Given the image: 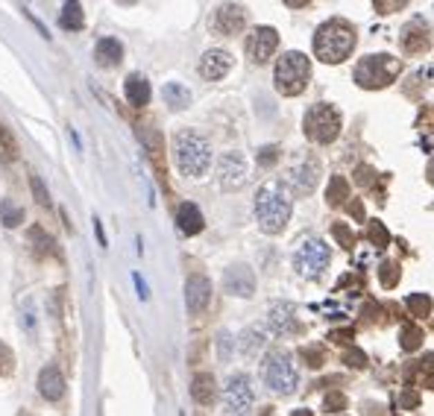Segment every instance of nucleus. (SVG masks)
<instances>
[{"label": "nucleus", "instance_id": "1", "mask_svg": "<svg viewBox=\"0 0 434 416\" xmlns=\"http://www.w3.org/2000/svg\"><path fill=\"white\" fill-rule=\"evenodd\" d=\"M291 208H293L291 193L284 191L279 182L264 185L255 197V223H258V229L267 231V235H279L291 220Z\"/></svg>", "mask_w": 434, "mask_h": 416}, {"label": "nucleus", "instance_id": "2", "mask_svg": "<svg viewBox=\"0 0 434 416\" xmlns=\"http://www.w3.org/2000/svg\"><path fill=\"white\" fill-rule=\"evenodd\" d=\"M352 47H355V30L343 18L323 23L314 35V56L326 65H341L343 59H350Z\"/></svg>", "mask_w": 434, "mask_h": 416}, {"label": "nucleus", "instance_id": "3", "mask_svg": "<svg viewBox=\"0 0 434 416\" xmlns=\"http://www.w3.org/2000/svg\"><path fill=\"white\" fill-rule=\"evenodd\" d=\"M173 155L182 176H203L212 167V144L197 132H179L173 138Z\"/></svg>", "mask_w": 434, "mask_h": 416}, {"label": "nucleus", "instance_id": "4", "mask_svg": "<svg viewBox=\"0 0 434 416\" xmlns=\"http://www.w3.org/2000/svg\"><path fill=\"white\" fill-rule=\"evenodd\" d=\"M308 79H311V59L300 50H291L284 53L279 62H276V70H273V82H276V91L284 94V97H296L305 91Z\"/></svg>", "mask_w": 434, "mask_h": 416}, {"label": "nucleus", "instance_id": "5", "mask_svg": "<svg viewBox=\"0 0 434 416\" xmlns=\"http://www.w3.org/2000/svg\"><path fill=\"white\" fill-rule=\"evenodd\" d=\"M402 70V62L393 59L388 53H379V56H364L355 68V82L361 88H384L390 85Z\"/></svg>", "mask_w": 434, "mask_h": 416}, {"label": "nucleus", "instance_id": "6", "mask_svg": "<svg viewBox=\"0 0 434 416\" xmlns=\"http://www.w3.org/2000/svg\"><path fill=\"white\" fill-rule=\"evenodd\" d=\"M302 126H305V135L314 144H332L341 135V112L329 103H317L305 112Z\"/></svg>", "mask_w": 434, "mask_h": 416}, {"label": "nucleus", "instance_id": "7", "mask_svg": "<svg viewBox=\"0 0 434 416\" xmlns=\"http://www.w3.org/2000/svg\"><path fill=\"white\" fill-rule=\"evenodd\" d=\"M264 384L276 396H291L296 390V366L288 352H270L264 363Z\"/></svg>", "mask_w": 434, "mask_h": 416}, {"label": "nucleus", "instance_id": "8", "mask_svg": "<svg viewBox=\"0 0 434 416\" xmlns=\"http://www.w3.org/2000/svg\"><path fill=\"white\" fill-rule=\"evenodd\" d=\"M329 261H332L329 247L320 238H305L293 252V267L302 276H320L329 267Z\"/></svg>", "mask_w": 434, "mask_h": 416}, {"label": "nucleus", "instance_id": "9", "mask_svg": "<svg viewBox=\"0 0 434 416\" xmlns=\"http://www.w3.org/2000/svg\"><path fill=\"white\" fill-rule=\"evenodd\" d=\"M253 384L246 375H232L226 381V390H223V408H226L229 416H250L253 410Z\"/></svg>", "mask_w": 434, "mask_h": 416}, {"label": "nucleus", "instance_id": "10", "mask_svg": "<svg viewBox=\"0 0 434 416\" xmlns=\"http://www.w3.org/2000/svg\"><path fill=\"white\" fill-rule=\"evenodd\" d=\"M276 47H279V32L273 27H258L250 35V41H246V53H250L255 65H264L267 59L276 53Z\"/></svg>", "mask_w": 434, "mask_h": 416}, {"label": "nucleus", "instance_id": "11", "mask_svg": "<svg viewBox=\"0 0 434 416\" xmlns=\"http://www.w3.org/2000/svg\"><path fill=\"white\" fill-rule=\"evenodd\" d=\"M246 176V162L241 153H223L220 162H217V182L223 191H232L238 188Z\"/></svg>", "mask_w": 434, "mask_h": 416}, {"label": "nucleus", "instance_id": "12", "mask_svg": "<svg viewBox=\"0 0 434 416\" xmlns=\"http://www.w3.org/2000/svg\"><path fill=\"white\" fill-rule=\"evenodd\" d=\"M223 287H226V293H232V296L246 299V296H253L255 293V276H253L250 267H244V264L229 267L226 276H223Z\"/></svg>", "mask_w": 434, "mask_h": 416}, {"label": "nucleus", "instance_id": "13", "mask_svg": "<svg viewBox=\"0 0 434 416\" xmlns=\"http://www.w3.org/2000/svg\"><path fill=\"white\" fill-rule=\"evenodd\" d=\"M212 302V281L206 276H191L188 285H185V305H188L191 314L206 311V305Z\"/></svg>", "mask_w": 434, "mask_h": 416}, {"label": "nucleus", "instance_id": "14", "mask_svg": "<svg viewBox=\"0 0 434 416\" xmlns=\"http://www.w3.org/2000/svg\"><path fill=\"white\" fill-rule=\"evenodd\" d=\"M317 176H320V167L314 158H302L291 167V188L296 193H311L317 188Z\"/></svg>", "mask_w": 434, "mask_h": 416}, {"label": "nucleus", "instance_id": "15", "mask_svg": "<svg viewBox=\"0 0 434 416\" xmlns=\"http://www.w3.org/2000/svg\"><path fill=\"white\" fill-rule=\"evenodd\" d=\"M229 68H232V56L226 53V50H208L203 59H200V73H203V79H208V82H217V79H223L229 73Z\"/></svg>", "mask_w": 434, "mask_h": 416}, {"label": "nucleus", "instance_id": "16", "mask_svg": "<svg viewBox=\"0 0 434 416\" xmlns=\"http://www.w3.org/2000/svg\"><path fill=\"white\" fill-rule=\"evenodd\" d=\"M293 305L291 302H282V305H273V311H270V328L276 334H293V332H300V323H296V316H293Z\"/></svg>", "mask_w": 434, "mask_h": 416}, {"label": "nucleus", "instance_id": "17", "mask_svg": "<svg viewBox=\"0 0 434 416\" xmlns=\"http://www.w3.org/2000/svg\"><path fill=\"white\" fill-rule=\"evenodd\" d=\"M39 393L47 401H59L62 396H65V378H62V372L56 370V366H44V370L39 372Z\"/></svg>", "mask_w": 434, "mask_h": 416}, {"label": "nucleus", "instance_id": "18", "mask_svg": "<svg viewBox=\"0 0 434 416\" xmlns=\"http://www.w3.org/2000/svg\"><path fill=\"white\" fill-rule=\"evenodd\" d=\"M244 23H246L244 9L229 3V6H220L215 27H217V32H223V35H238V32L244 30Z\"/></svg>", "mask_w": 434, "mask_h": 416}, {"label": "nucleus", "instance_id": "19", "mask_svg": "<svg viewBox=\"0 0 434 416\" xmlns=\"http://www.w3.org/2000/svg\"><path fill=\"white\" fill-rule=\"evenodd\" d=\"M191 396L197 405L203 408H212L215 399H217V387H215V375L212 372H197L194 381H191Z\"/></svg>", "mask_w": 434, "mask_h": 416}, {"label": "nucleus", "instance_id": "20", "mask_svg": "<svg viewBox=\"0 0 434 416\" xmlns=\"http://www.w3.org/2000/svg\"><path fill=\"white\" fill-rule=\"evenodd\" d=\"M428 44H431V39H428V27H426V23H419V21L408 23L405 32H402L405 53H423V50H428Z\"/></svg>", "mask_w": 434, "mask_h": 416}, {"label": "nucleus", "instance_id": "21", "mask_svg": "<svg viewBox=\"0 0 434 416\" xmlns=\"http://www.w3.org/2000/svg\"><path fill=\"white\" fill-rule=\"evenodd\" d=\"M177 223H179V231L182 235H200L206 220L200 214V208H197L194 202H182L179 211H177Z\"/></svg>", "mask_w": 434, "mask_h": 416}, {"label": "nucleus", "instance_id": "22", "mask_svg": "<svg viewBox=\"0 0 434 416\" xmlns=\"http://www.w3.org/2000/svg\"><path fill=\"white\" fill-rule=\"evenodd\" d=\"M264 343H267V332L264 328H258V325L244 328L241 337H238V349L246 354V358H255V354L264 349Z\"/></svg>", "mask_w": 434, "mask_h": 416}, {"label": "nucleus", "instance_id": "23", "mask_svg": "<svg viewBox=\"0 0 434 416\" xmlns=\"http://www.w3.org/2000/svg\"><path fill=\"white\" fill-rule=\"evenodd\" d=\"M94 56H97V65L100 68H111L123 59V47H120L118 39H100L94 47Z\"/></svg>", "mask_w": 434, "mask_h": 416}, {"label": "nucleus", "instance_id": "24", "mask_svg": "<svg viewBox=\"0 0 434 416\" xmlns=\"http://www.w3.org/2000/svg\"><path fill=\"white\" fill-rule=\"evenodd\" d=\"M127 100L132 106H147L150 103V82H147L141 73H132L127 79Z\"/></svg>", "mask_w": 434, "mask_h": 416}, {"label": "nucleus", "instance_id": "25", "mask_svg": "<svg viewBox=\"0 0 434 416\" xmlns=\"http://www.w3.org/2000/svg\"><path fill=\"white\" fill-rule=\"evenodd\" d=\"M59 23H62V30H82V27H85L82 6H80V3H65V6H62Z\"/></svg>", "mask_w": 434, "mask_h": 416}, {"label": "nucleus", "instance_id": "26", "mask_svg": "<svg viewBox=\"0 0 434 416\" xmlns=\"http://www.w3.org/2000/svg\"><path fill=\"white\" fill-rule=\"evenodd\" d=\"M343 200H350V182H346L343 176H332L329 191H326V202L329 205H343Z\"/></svg>", "mask_w": 434, "mask_h": 416}, {"label": "nucleus", "instance_id": "27", "mask_svg": "<svg viewBox=\"0 0 434 416\" xmlns=\"http://www.w3.org/2000/svg\"><path fill=\"white\" fill-rule=\"evenodd\" d=\"M0 223H3L6 229H15L24 223V208H18L12 200H3L0 202Z\"/></svg>", "mask_w": 434, "mask_h": 416}, {"label": "nucleus", "instance_id": "28", "mask_svg": "<svg viewBox=\"0 0 434 416\" xmlns=\"http://www.w3.org/2000/svg\"><path fill=\"white\" fill-rule=\"evenodd\" d=\"M423 328L419 325H411V323H405L402 325V334H399V340H402V349L405 352H414V349H419L423 346Z\"/></svg>", "mask_w": 434, "mask_h": 416}, {"label": "nucleus", "instance_id": "29", "mask_svg": "<svg viewBox=\"0 0 434 416\" xmlns=\"http://www.w3.org/2000/svg\"><path fill=\"white\" fill-rule=\"evenodd\" d=\"M165 100L173 108H185V106H188V100H191V94H188V88H182L179 82H168L165 85Z\"/></svg>", "mask_w": 434, "mask_h": 416}, {"label": "nucleus", "instance_id": "30", "mask_svg": "<svg viewBox=\"0 0 434 416\" xmlns=\"http://www.w3.org/2000/svg\"><path fill=\"white\" fill-rule=\"evenodd\" d=\"M141 141L147 144V150H150L153 164L159 167V173H162V138H159V132L144 129V132H141Z\"/></svg>", "mask_w": 434, "mask_h": 416}, {"label": "nucleus", "instance_id": "31", "mask_svg": "<svg viewBox=\"0 0 434 416\" xmlns=\"http://www.w3.org/2000/svg\"><path fill=\"white\" fill-rule=\"evenodd\" d=\"M367 238H370V243H373L376 249H384L390 243V235H388V229H384V223H379V220H373L370 223V229H367Z\"/></svg>", "mask_w": 434, "mask_h": 416}, {"label": "nucleus", "instance_id": "32", "mask_svg": "<svg viewBox=\"0 0 434 416\" xmlns=\"http://www.w3.org/2000/svg\"><path fill=\"white\" fill-rule=\"evenodd\" d=\"M408 308H411L414 316H428L431 299L426 296V293H411V296H408Z\"/></svg>", "mask_w": 434, "mask_h": 416}, {"label": "nucleus", "instance_id": "33", "mask_svg": "<svg viewBox=\"0 0 434 416\" xmlns=\"http://www.w3.org/2000/svg\"><path fill=\"white\" fill-rule=\"evenodd\" d=\"M332 235L338 238V243H341L343 249H352V247H355V235H352V229H350V226L334 223V226H332Z\"/></svg>", "mask_w": 434, "mask_h": 416}, {"label": "nucleus", "instance_id": "34", "mask_svg": "<svg viewBox=\"0 0 434 416\" xmlns=\"http://www.w3.org/2000/svg\"><path fill=\"white\" fill-rule=\"evenodd\" d=\"M379 276H381V285H384V287H393L396 281H399V264L384 261V264H381V270H379Z\"/></svg>", "mask_w": 434, "mask_h": 416}, {"label": "nucleus", "instance_id": "35", "mask_svg": "<svg viewBox=\"0 0 434 416\" xmlns=\"http://www.w3.org/2000/svg\"><path fill=\"white\" fill-rule=\"evenodd\" d=\"M300 358L311 366V370H317V366H323V349H320V346H308V349L300 352Z\"/></svg>", "mask_w": 434, "mask_h": 416}, {"label": "nucleus", "instance_id": "36", "mask_svg": "<svg viewBox=\"0 0 434 416\" xmlns=\"http://www.w3.org/2000/svg\"><path fill=\"white\" fill-rule=\"evenodd\" d=\"M12 370H15V354L6 343H0V375H12Z\"/></svg>", "mask_w": 434, "mask_h": 416}, {"label": "nucleus", "instance_id": "37", "mask_svg": "<svg viewBox=\"0 0 434 416\" xmlns=\"http://www.w3.org/2000/svg\"><path fill=\"white\" fill-rule=\"evenodd\" d=\"M30 185H33V193H35V202L39 205H47L51 202V197H47V188H44V182H42V176H30Z\"/></svg>", "mask_w": 434, "mask_h": 416}, {"label": "nucleus", "instance_id": "38", "mask_svg": "<svg viewBox=\"0 0 434 416\" xmlns=\"http://www.w3.org/2000/svg\"><path fill=\"white\" fill-rule=\"evenodd\" d=\"M276 158H279V146L267 144V146H262V150H258V164H262V167L276 164Z\"/></svg>", "mask_w": 434, "mask_h": 416}, {"label": "nucleus", "instance_id": "39", "mask_svg": "<svg viewBox=\"0 0 434 416\" xmlns=\"http://www.w3.org/2000/svg\"><path fill=\"white\" fill-rule=\"evenodd\" d=\"M346 408V396L343 393H329L326 396V413H338Z\"/></svg>", "mask_w": 434, "mask_h": 416}, {"label": "nucleus", "instance_id": "40", "mask_svg": "<svg viewBox=\"0 0 434 416\" xmlns=\"http://www.w3.org/2000/svg\"><path fill=\"white\" fill-rule=\"evenodd\" d=\"M346 363L355 366V370H364V366H367V354L361 349H350V352H346Z\"/></svg>", "mask_w": 434, "mask_h": 416}, {"label": "nucleus", "instance_id": "41", "mask_svg": "<svg viewBox=\"0 0 434 416\" xmlns=\"http://www.w3.org/2000/svg\"><path fill=\"white\" fill-rule=\"evenodd\" d=\"M0 144H3V150H6V158L12 162V158H15V141H12V135H9V129L6 126H0Z\"/></svg>", "mask_w": 434, "mask_h": 416}, {"label": "nucleus", "instance_id": "42", "mask_svg": "<svg viewBox=\"0 0 434 416\" xmlns=\"http://www.w3.org/2000/svg\"><path fill=\"white\" fill-rule=\"evenodd\" d=\"M355 176H358V182H361V185H370V182H373V176H376V170L367 167V164H361V167L355 170Z\"/></svg>", "mask_w": 434, "mask_h": 416}, {"label": "nucleus", "instance_id": "43", "mask_svg": "<svg viewBox=\"0 0 434 416\" xmlns=\"http://www.w3.org/2000/svg\"><path fill=\"white\" fill-rule=\"evenodd\" d=\"M402 405H405V408H417V405H419L417 390H405V393H402Z\"/></svg>", "mask_w": 434, "mask_h": 416}, {"label": "nucleus", "instance_id": "44", "mask_svg": "<svg viewBox=\"0 0 434 416\" xmlns=\"http://www.w3.org/2000/svg\"><path fill=\"white\" fill-rule=\"evenodd\" d=\"M329 337L334 340V343H352V332H350V328H346V332H332Z\"/></svg>", "mask_w": 434, "mask_h": 416}, {"label": "nucleus", "instance_id": "45", "mask_svg": "<svg viewBox=\"0 0 434 416\" xmlns=\"http://www.w3.org/2000/svg\"><path fill=\"white\" fill-rule=\"evenodd\" d=\"M350 214H352L355 220H364V205L358 202V200H355V202H350Z\"/></svg>", "mask_w": 434, "mask_h": 416}, {"label": "nucleus", "instance_id": "46", "mask_svg": "<svg viewBox=\"0 0 434 416\" xmlns=\"http://www.w3.org/2000/svg\"><path fill=\"white\" fill-rule=\"evenodd\" d=\"M364 413H367V416H388V413H384V408H381V405H370V401L364 405Z\"/></svg>", "mask_w": 434, "mask_h": 416}, {"label": "nucleus", "instance_id": "47", "mask_svg": "<svg viewBox=\"0 0 434 416\" xmlns=\"http://www.w3.org/2000/svg\"><path fill=\"white\" fill-rule=\"evenodd\" d=\"M229 334H220V354H223V358H229Z\"/></svg>", "mask_w": 434, "mask_h": 416}, {"label": "nucleus", "instance_id": "48", "mask_svg": "<svg viewBox=\"0 0 434 416\" xmlns=\"http://www.w3.org/2000/svg\"><path fill=\"white\" fill-rule=\"evenodd\" d=\"M135 287H138V296H141V299L150 296V293H147V285H144V281H141L138 276H135Z\"/></svg>", "mask_w": 434, "mask_h": 416}, {"label": "nucleus", "instance_id": "49", "mask_svg": "<svg viewBox=\"0 0 434 416\" xmlns=\"http://www.w3.org/2000/svg\"><path fill=\"white\" fill-rule=\"evenodd\" d=\"M405 3H402V0H399V3H381V0H379V3H376V9H402Z\"/></svg>", "mask_w": 434, "mask_h": 416}, {"label": "nucleus", "instance_id": "50", "mask_svg": "<svg viewBox=\"0 0 434 416\" xmlns=\"http://www.w3.org/2000/svg\"><path fill=\"white\" fill-rule=\"evenodd\" d=\"M291 416H314V413H311V410H308V408H300V410H293Z\"/></svg>", "mask_w": 434, "mask_h": 416}]
</instances>
